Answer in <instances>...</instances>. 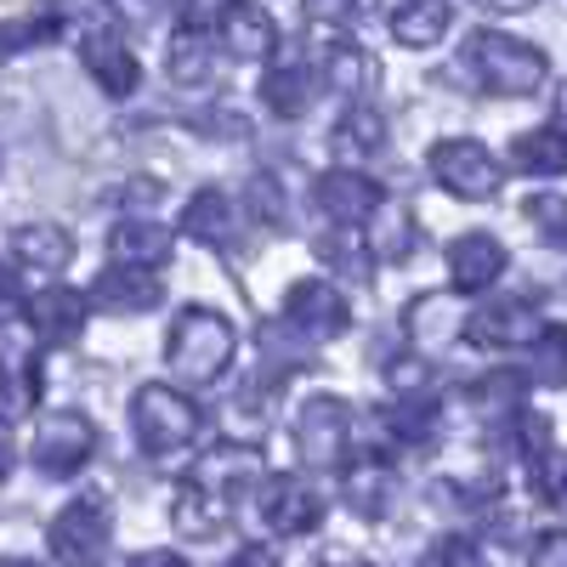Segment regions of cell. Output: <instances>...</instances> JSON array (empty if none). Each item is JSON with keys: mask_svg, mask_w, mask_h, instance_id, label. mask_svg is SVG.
Returning a JSON list of instances; mask_svg holds the SVG:
<instances>
[{"mask_svg": "<svg viewBox=\"0 0 567 567\" xmlns=\"http://www.w3.org/2000/svg\"><path fill=\"white\" fill-rule=\"evenodd\" d=\"M23 318V290H18V278L0 267V329H12Z\"/></svg>", "mask_w": 567, "mask_h": 567, "instance_id": "cell-44", "label": "cell"}, {"mask_svg": "<svg viewBox=\"0 0 567 567\" xmlns=\"http://www.w3.org/2000/svg\"><path fill=\"white\" fill-rule=\"evenodd\" d=\"M534 381L567 386V323H545L534 336Z\"/></svg>", "mask_w": 567, "mask_h": 567, "instance_id": "cell-34", "label": "cell"}, {"mask_svg": "<svg viewBox=\"0 0 567 567\" xmlns=\"http://www.w3.org/2000/svg\"><path fill=\"white\" fill-rule=\"evenodd\" d=\"M460 69L477 80L483 91H494V97H528V91H539V80L550 74L545 52L516 34H499V29H477L465 40L460 52Z\"/></svg>", "mask_w": 567, "mask_h": 567, "instance_id": "cell-2", "label": "cell"}, {"mask_svg": "<svg viewBox=\"0 0 567 567\" xmlns=\"http://www.w3.org/2000/svg\"><path fill=\"white\" fill-rule=\"evenodd\" d=\"M171 528L182 539H216V534H227V494L205 488L199 477L176 483V494H171Z\"/></svg>", "mask_w": 567, "mask_h": 567, "instance_id": "cell-14", "label": "cell"}, {"mask_svg": "<svg viewBox=\"0 0 567 567\" xmlns=\"http://www.w3.org/2000/svg\"><path fill=\"white\" fill-rule=\"evenodd\" d=\"M341 494H347V505H352L358 516H386L392 499H398V471H392V460H381V454L352 460L347 477H341Z\"/></svg>", "mask_w": 567, "mask_h": 567, "instance_id": "cell-16", "label": "cell"}, {"mask_svg": "<svg viewBox=\"0 0 567 567\" xmlns=\"http://www.w3.org/2000/svg\"><path fill=\"white\" fill-rule=\"evenodd\" d=\"M165 74H171L182 91L210 85V80H216V45H210V34H205V29H182V34L171 40V52H165Z\"/></svg>", "mask_w": 567, "mask_h": 567, "instance_id": "cell-22", "label": "cell"}, {"mask_svg": "<svg viewBox=\"0 0 567 567\" xmlns=\"http://www.w3.org/2000/svg\"><path fill=\"white\" fill-rule=\"evenodd\" d=\"M0 567H34V561H18V556H0Z\"/></svg>", "mask_w": 567, "mask_h": 567, "instance_id": "cell-49", "label": "cell"}, {"mask_svg": "<svg viewBox=\"0 0 567 567\" xmlns=\"http://www.w3.org/2000/svg\"><path fill=\"white\" fill-rule=\"evenodd\" d=\"M528 567H567V528H550V534H539V539H534V556H528Z\"/></svg>", "mask_w": 567, "mask_h": 567, "instance_id": "cell-42", "label": "cell"}, {"mask_svg": "<svg viewBox=\"0 0 567 567\" xmlns=\"http://www.w3.org/2000/svg\"><path fill=\"white\" fill-rule=\"evenodd\" d=\"M312 199L329 221H341V227H363L374 216V205H381V187H374L363 171H323L318 187H312Z\"/></svg>", "mask_w": 567, "mask_h": 567, "instance_id": "cell-13", "label": "cell"}, {"mask_svg": "<svg viewBox=\"0 0 567 567\" xmlns=\"http://www.w3.org/2000/svg\"><path fill=\"white\" fill-rule=\"evenodd\" d=\"M336 142H341V154H381L386 148V114L374 109V103H352L336 125Z\"/></svg>", "mask_w": 567, "mask_h": 567, "instance_id": "cell-30", "label": "cell"}, {"mask_svg": "<svg viewBox=\"0 0 567 567\" xmlns=\"http://www.w3.org/2000/svg\"><path fill=\"white\" fill-rule=\"evenodd\" d=\"M97 454V425L80 409H52L34 425V465L45 477H74V471Z\"/></svg>", "mask_w": 567, "mask_h": 567, "instance_id": "cell-6", "label": "cell"}, {"mask_svg": "<svg viewBox=\"0 0 567 567\" xmlns=\"http://www.w3.org/2000/svg\"><path fill=\"white\" fill-rule=\"evenodd\" d=\"M420 567H488V556L471 545V539H460V534H449V539H437L432 550L420 556Z\"/></svg>", "mask_w": 567, "mask_h": 567, "instance_id": "cell-38", "label": "cell"}, {"mask_svg": "<svg viewBox=\"0 0 567 567\" xmlns=\"http://www.w3.org/2000/svg\"><path fill=\"white\" fill-rule=\"evenodd\" d=\"M216 29H221V45H227V52H233V58H245V63L267 58L272 45H278V29H272L267 7H256V0H233Z\"/></svg>", "mask_w": 567, "mask_h": 567, "instance_id": "cell-18", "label": "cell"}, {"mask_svg": "<svg viewBox=\"0 0 567 567\" xmlns=\"http://www.w3.org/2000/svg\"><path fill=\"white\" fill-rule=\"evenodd\" d=\"M256 499H261V523L284 539H301L323 523V499L301 477H290V471H284V477H267Z\"/></svg>", "mask_w": 567, "mask_h": 567, "instance_id": "cell-9", "label": "cell"}, {"mask_svg": "<svg viewBox=\"0 0 567 567\" xmlns=\"http://www.w3.org/2000/svg\"><path fill=\"white\" fill-rule=\"evenodd\" d=\"M347 437H352V409L341 398H307L296 409V454L307 465H341L347 454Z\"/></svg>", "mask_w": 567, "mask_h": 567, "instance_id": "cell-8", "label": "cell"}, {"mask_svg": "<svg viewBox=\"0 0 567 567\" xmlns=\"http://www.w3.org/2000/svg\"><path fill=\"white\" fill-rule=\"evenodd\" d=\"M12 261L29 267V272H63L74 261V239H69V227L58 221H29L12 233Z\"/></svg>", "mask_w": 567, "mask_h": 567, "instance_id": "cell-19", "label": "cell"}, {"mask_svg": "<svg viewBox=\"0 0 567 567\" xmlns=\"http://www.w3.org/2000/svg\"><path fill=\"white\" fill-rule=\"evenodd\" d=\"M267 398H272V392H267V386L256 392V381H250L245 392H233V398L221 403V414H216L221 437H233V443H256V437L267 432V420H272V414H267Z\"/></svg>", "mask_w": 567, "mask_h": 567, "instance_id": "cell-28", "label": "cell"}, {"mask_svg": "<svg viewBox=\"0 0 567 567\" xmlns=\"http://www.w3.org/2000/svg\"><path fill=\"white\" fill-rule=\"evenodd\" d=\"M233 347H239V336H233V323L221 312L182 307L165 336V363L182 386H216L233 363Z\"/></svg>", "mask_w": 567, "mask_h": 567, "instance_id": "cell-1", "label": "cell"}, {"mask_svg": "<svg viewBox=\"0 0 567 567\" xmlns=\"http://www.w3.org/2000/svg\"><path fill=\"white\" fill-rule=\"evenodd\" d=\"M256 471H261V454H256V443H227V449H216L194 477L205 483V488H216V494H227V488H239V483H256Z\"/></svg>", "mask_w": 567, "mask_h": 567, "instance_id": "cell-29", "label": "cell"}, {"mask_svg": "<svg viewBox=\"0 0 567 567\" xmlns=\"http://www.w3.org/2000/svg\"><path fill=\"white\" fill-rule=\"evenodd\" d=\"M352 233H358V227H347V239H341V233H336V239H318V256H323V261H336V267L363 272V267H369V245H358Z\"/></svg>", "mask_w": 567, "mask_h": 567, "instance_id": "cell-40", "label": "cell"}, {"mask_svg": "<svg viewBox=\"0 0 567 567\" xmlns=\"http://www.w3.org/2000/svg\"><path fill=\"white\" fill-rule=\"evenodd\" d=\"M182 227H187V239H199V245H227L233 239V205H227L221 187H199L182 210Z\"/></svg>", "mask_w": 567, "mask_h": 567, "instance_id": "cell-27", "label": "cell"}, {"mask_svg": "<svg viewBox=\"0 0 567 567\" xmlns=\"http://www.w3.org/2000/svg\"><path fill=\"white\" fill-rule=\"evenodd\" d=\"M534 460H528V483H534V494L545 499V505H567V449H550V443H539V449H528Z\"/></svg>", "mask_w": 567, "mask_h": 567, "instance_id": "cell-33", "label": "cell"}, {"mask_svg": "<svg viewBox=\"0 0 567 567\" xmlns=\"http://www.w3.org/2000/svg\"><path fill=\"white\" fill-rule=\"evenodd\" d=\"M131 425H136V443L148 454H176V449H187L205 432V414H199L194 398H182L176 386L148 381V386H136V398H131Z\"/></svg>", "mask_w": 567, "mask_h": 567, "instance_id": "cell-3", "label": "cell"}, {"mask_svg": "<svg viewBox=\"0 0 567 567\" xmlns=\"http://www.w3.org/2000/svg\"><path fill=\"white\" fill-rule=\"evenodd\" d=\"M523 216H528V227L539 233L545 245L567 250V194H534V199L523 205Z\"/></svg>", "mask_w": 567, "mask_h": 567, "instance_id": "cell-35", "label": "cell"}, {"mask_svg": "<svg viewBox=\"0 0 567 567\" xmlns=\"http://www.w3.org/2000/svg\"><path fill=\"white\" fill-rule=\"evenodd\" d=\"M386 381H392L398 392H425V386H432V369H425L420 358H392V363H386Z\"/></svg>", "mask_w": 567, "mask_h": 567, "instance_id": "cell-41", "label": "cell"}, {"mask_svg": "<svg viewBox=\"0 0 567 567\" xmlns=\"http://www.w3.org/2000/svg\"><path fill=\"white\" fill-rule=\"evenodd\" d=\"M284 318H290V329L301 341H336V336H347L352 307L341 296V284L301 278V284H290V296H284Z\"/></svg>", "mask_w": 567, "mask_h": 567, "instance_id": "cell-7", "label": "cell"}, {"mask_svg": "<svg viewBox=\"0 0 567 567\" xmlns=\"http://www.w3.org/2000/svg\"><path fill=\"white\" fill-rule=\"evenodd\" d=\"M369 261H409L414 256V216L403 210V205H374V216H369Z\"/></svg>", "mask_w": 567, "mask_h": 567, "instance_id": "cell-24", "label": "cell"}, {"mask_svg": "<svg viewBox=\"0 0 567 567\" xmlns=\"http://www.w3.org/2000/svg\"><path fill=\"white\" fill-rule=\"evenodd\" d=\"M58 29H63V18H52V12H40V18H18V23H0V58L29 52V45H45Z\"/></svg>", "mask_w": 567, "mask_h": 567, "instance_id": "cell-37", "label": "cell"}, {"mask_svg": "<svg viewBox=\"0 0 567 567\" xmlns=\"http://www.w3.org/2000/svg\"><path fill=\"white\" fill-rule=\"evenodd\" d=\"M131 567H187L176 550H142V556H131Z\"/></svg>", "mask_w": 567, "mask_h": 567, "instance_id": "cell-46", "label": "cell"}, {"mask_svg": "<svg viewBox=\"0 0 567 567\" xmlns=\"http://www.w3.org/2000/svg\"><path fill=\"white\" fill-rule=\"evenodd\" d=\"M460 329H465V323H460L454 301H443V296H420V301H409V312H403V336H409L420 352L449 347Z\"/></svg>", "mask_w": 567, "mask_h": 567, "instance_id": "cell-21", "label": "cell"}, {"mask_svg": "<svg viewBox=\"0 0 567 567\" xmlns=\"http://www.w3.org/2000/svg\"><path fill=\"white\" fill-rule=\"evenodd\" d=\"M505 272V245L494 233H460L449 245V278L454 290H488V284Z\"/></svg>", "mask_w": 567, "mask_h": 567, "instance_id": "cell-15", "label": "cell"}, {"mask_svg": "<svg viewBox=\"0 0 567 567\" xmlns=\"http://www.w3.org/2000/svg\"><path fill=\"white\" fill-rule=\"evenodd\" d=\"M80 63H85L91 80L109 91V97H131L136 80H142L136 52H131V45H125L114 29H85V34H80Z\"/></svg>", "mask_w": 567, "mask_h": 567, "instance_id": "cell-12", "label": "cell"}, {"mask_svg": "<svg viewBox=\"0 0 567 567\" xmlns=\"http://www.w3.org/2000/svg\"><path fill=\"white\" fill-rule=\"evenodd\" d=\"M109 539H114V511H109L103 494L69 499L52 523V556L69 561V567H97L109 556Z\"/></svg>", "mask_w": 567, "mask_h": 567, "instance_id": "cell-4", "label": "cell"}, {"mask_svg": "<svg viewBox=\"0 0 567 567\" xmlns=\"http://www.w3.org/2000/svg\"><path fill=\"white\" fill-rule=\"evenodd\" d=\"M233 567H278V561H272V550L250 545V550H239V556H233Z\"/></svg>", "mask_w": 567, "mask_h": 567, "instance_id": "cell-47", "label": "cell"}, {"mask_svg": "<svg viewBox=\"0 0 567 567\" xmlns=\"http://www.w3.org/2000/svg\"><path fill=\"white\" fill-rule=\"evenodd\" d=\"M12 465H18V437H12V420H0V483L12 477Z\"/></svg>", "mask_w": 567, "mask_h": 567, "instance_id": "cell-45", "label": "cell"}, {"mask_svg": "<svg viewBox=\"0 0 567 567\" xmlns=\"http://www.w3.org/2000/svg\"><path fill=\"white\" fill-rule=\"evenodd\" d=\"M511 159H516V171H528V176H561L567 171V131L561 125L523 131L511 142Z\"/></svg>", "mask_w": 567, "mask_h": 567, "instance_id": "cell-26", "label": "cell"}, {"mask_svg": "<svg viewBox=\"0 0 567 567\" xmlns=\"http://www.w3.org/2000/svg\"><path fill=\"white\" fill-rule=\"evenodd\" d=\"M250 216L256 221H284V187H278V176H250Z\"/></svg>", "mask_w": 567, "mask_h": 567, "instance_id": "cell-39", "label": "cell"}, {"mask_svg": "<svg viewBox=\"0 0 567 567\" xmlns=\"http://www.w3.org/2000/svg\"><path fill=\"white\" fill-rule=\"evenodd\" d=\"M556 120H561V131H567V85L556 91Z\"/></svg>", "mask_w": 567, "mask_h": 567, "instance_id": "cell-48", "label": "cell"}, {"mask_svg": "<svg viewBox=\"0 0 567 567\" xmlns=\"http://www.w3.org/2000/svg\"><path fill=\"white\" fill-rule=\"evenodd\" d=\"M29 329H34L45 347H69L80 329H85V296L63 290V284L40 290V296L29 301Z\"/></svg>", "mask_w": 567, "mask_h": 567, "instance_id": "cell-17", "label": "cell"}, {"mask_svg": "<svg viewBox=\"0 0 567 567\" xmlns=\"http://www.w3.org/2000/svg\"><path fill=\"white\" fill-rule=\"evenodd\" d=\"M449 23H454L449 0H403V7L392 12V40L425 52V45H437V40L449 34Z\"/></svg>", "mask_w": 567, "mask_h": 567, "instance_id": "cell-23", "label": "cell"}, {"mask_svg": "<svg viewBox=\"0 0 567 567\" xmlns=\"http://www.w3.org/2000/svg\"><path fill=\"white\" fill-rule=\"evenodd\" d=\"M323 80L336 85V91H369L374 85V63L363 45H352L347 34L329 40V58H323Z\"/></svg>", "mask_w": 567, "mask_h": 567, "instance_id": "cell-31", "label": "cell"}, {"mask_svg": "<svg viewBox=\"0 0 567 567\" xmlns=\"http://www.w3.org/2000/svg\"><path fill=\"white\" fill-rule=\"evenodd\" d=\"M386 432H392V443H403V449H425V443L437 437V409L409 392L398 409H386Z\"/></svg>", "mask_w": 567, "mask_h": 567, "instance_id": "cell-32", "label": "cell"}, {"mask_svg": "<svg viewBox=\"0 0 567 567\" xmlns=\"http://www.w3.org/2000/svg\"><path fill=\"white\" fill-rule=\"evenodd\" d=\"M425 165H432V176L449 187L454 199H494L499 194V165H494V154L483 148V142H471V136L432 142Z\"/></svg>", "mask_w": 567, "mask_h": 567, "instance_id": "cell-5", "label": "cell"}, {"mask_svg": "<svg viewBox=\"0 0 567 567\" xmlns=\"http://www.w3.org/2000/svg\"><path fill=\"white\" fill-rule=\"evenodd\" d=\"M523 398H528V374H516V369H494V374H483V386H477V403L488 414L523 409Z\"/></svg>", "mask_w": 567, "mask_h": 567, "instance_id": "cell-36", "label": "cell"}, {"mask_svg": "<svg viewBox=\"0 0 567 567\" xmlns=\"http://www.w3.org/2000/svg\"><path fill=\"white\" fill-rule=\"evenodd\" d=\"M539 307L534 296H511V301H488L465 318V336L483 341V347H528L539 336Z\"/></svg>", "mask_w": 567, "mask_h": 567, "instance_id": "cell-11", "label": "cell"}, {"mask_svg": "<svg viewBox=\"0 0 567 567\" xmlns=\"http://www.w3.org/2000/svg\"><path fill=\"white\" fill-rule=\"evenodd\" d=\"M261 103L278 114V120H301L312 109V74L301 69V58H284L261 74Z\"/></svg>", "mask_w": 567, "mask_h": 567, "instance_id": "cell-20", "label": "cell"}, {"mask_svg": "<svg viewBox=\"0 0 567 567\" xmlns=\"http://www.w3.org/2000/svg\"><path fill=\"white\" fill-rule=\"evenodd\" d=\"M91 301L103 312H120V318H136V312H154L165 301V284L154 267H136V261H114L109 272H97L91 284Z\"/></svg>", "mask_w": 567, "mask_h": 567, "instance_id": "cell-10", "label": "cell"}, {"mask_svg": "<svg viewBox=\"0 0 567 567\" xmlns=\"http://www.w3.org/2000/svg\"><path fill=\"white\" fill-rule=\"evenodd\" d=\"M352 567H381V561H352Z\"/></svg>", "mask_w": 567, "mask_h": 567, "instance_id": "cell-50", "label": "cell"}, {"mask_svg": "<svg viewBox=\"0 0 567 567\" xmlns=\"http://www.w3.org/2000/svg\"><path fill=\"white\" fill-rule=\"evenodd\" d=\"M109 250H114V261H136V267H165V256H171V227H159V221H120L114 233H109Z\"/></svg>", "mask_w": 567, "mask_h": 567, "instance_id": "cell-25", "label": "cell"}, {"mask_svg": "<svg viewBox=\"0 0 567 567\" xmlns=\"http://www.w3.org/2000/svg\"><path fill=\"white\" fill-rule=\"evenodd\" d=\"M227 7L233 0H182V29H210V23H221Z\"/></svg>", "mask_w": 567, "mask_h": 567, "instance_id": "cell-43", "label": "cell"}]
</instances>
